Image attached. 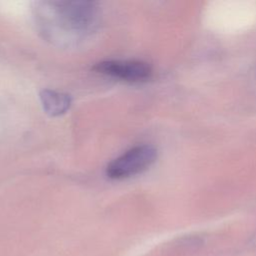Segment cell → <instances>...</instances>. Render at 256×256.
<instances>
[{
	"label": "cell",
	"mask_w": 256,
	"mask_h": 256,
	"mask_svg": "<svg viewBox=\"0 0 256 256\" xmlns=\"http://www.w3.org/2000/svg\"><path fill=\"white\" fill-rule=\"evenodd\" d=\"M33 11L43 37L60 46L81 43L100 25V7L94 1H40Z\"/></svg>",
	"instance_id": "cell-1"
},
{
	"label": "cell",
	"mask_w": 256,
	"mask_h": 256,
	"mask_svg": "<svg viewBox=\"0 0 256 256\" xmlns=\"http://www.w3.org/2000/svg\"><path fill=\"white\" fill-rule=\"evenodd\" d=\"M39 97L43 110L53 117L66 113L72 103L70 95L50 89L42 90Z\"/></svg>",
	"instance_id": "cell-4"
},
{
	"label": "cell",
	"mask_w": 256,
	"mask_h": 256,
	"mask_svg": "<svg viewBox=\"0 0 256 256\" xmlns=\"http://www.w3.org/2000/svg\"><path fill=\"white\" fill-rule=\"evenodd\" d=\"M92 69L102 75L130 83L146 82L153 74L150 64L141 60H105L96 63Z\"/></svg>",
	"instance_id": "cell-3"
},
{
	"label": "cell",
	"mask_w": 256,
	"mask_h": 256,
	"mask_svg": "<svg viewBox=\"0 0 256 256\" xmlns=\"http://www.w3.org/2000/svg\"><path fill=\"white\" fill-rule=\"evenodd\" d=\"M157 159V149L149 144L137 145L112 160L106 168L110 179L120 180L140 174Z\"/></svg>",
	"instance_id": "cell-2"
}]
</instances>
